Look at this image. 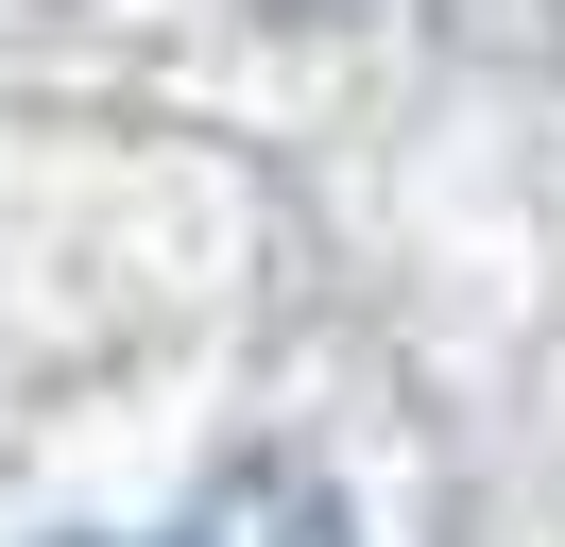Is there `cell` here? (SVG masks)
<instances>
[{"label": "cell", "mask_w": 565, "mask_h": 547, "mask_svg": "<svg viewBox=\"0 0 565 547\" xmlns=\"http://www.w3.org/2000/svg\"><path fill=\"white\" fill-rule=\"evenodd\" d=\"M172 547H343V496H326L309 462H275V444H257V462H223L206 496H189Z\"/></svg>", "instance_id": "obj_1"}]
</instances>
